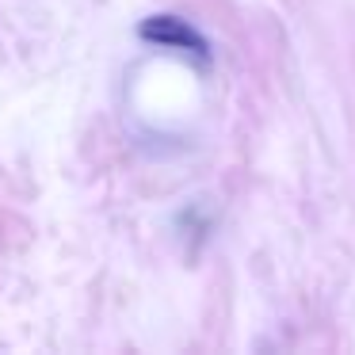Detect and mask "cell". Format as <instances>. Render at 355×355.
<instances>
[{
	"label": "cell",
	"instance_id": "cell-1",
	"mask_svg": "<svg viewBox=\"0 0 355 355\" xmlns=\"http://www.w3.org/2000/svg\"><path fill=\"white\" fill-rule=\"evenodd\" d=\"M138 35L146 42H157V46H172V50H187L195 58H207V39L180 16H149L138 27Z\"/></svg>",
	"mask_w": 355,
	"mask_h": 355
}]
</instances>
